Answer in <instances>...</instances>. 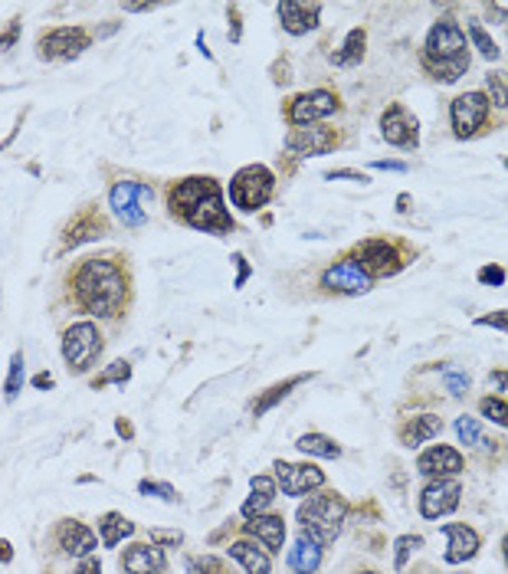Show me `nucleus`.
<instances>
[{"label":"nucleus","mask_w":508,"mask_h":574,"mask_svg":"<svg viewBox=\"0 0 508 574\" xmlns=\"http://www.w3.org/2000/svg\"><path fill=\"white\" fill-rule=\"evenodd\" d=\"M69 292L83 312L99 315V318H119L131 299L129 263L115 253L111 256H85L69 273Z\"/></svg>","instance_id":"nucleus-1"},{"label":"nucleus","mask_w":508,"mask_h":574,"mask_svg":"<svg viewBox=\"0 0 508 574\" xmlns=\"http://www.w3.org/2000/svg\"><path fill=\"white\" fill-rule=\"evenodd\" d=\"M171 217L203 233H230L233 217L223 207V191L217 177H184L167 187Z\"/></svg>","instance_id":"nucleus-2"},{"label":"nucleus","mask_w":508,"mask_h":574,"mask_svg":"<svg viewBox=\"0 0 508 574\" xmlns=\"http://www.w3.org/2000/svg\"><path fill=\"white\" fill-rule=\"evenodd\" d=\"M423 69L433 79H443V83H456L469 69V43H466V33L453 17L436 20L433 30L426 33Z\"/></svg>","instance_id":"nucleus-3"},{"label":"nucleus","mask_w":508,"mask_h":574,"mask_svg":"<svg viewBox=\"0 0 508 574\" xmlns=\"http://www.w3.org/2000/svg\"><path fill=\"white\" fill-rule=\"evenodd\" d=\"M344 519H348V502L338 492H318L299 506V525L302 535H308L318 545H332L334 538L342 535Z\"/></svg>","instance_id":"nucleus-4"},{"label":"nucleus","mask_w":508,"mask_h":574,"mask_svg":"<svg viewBox=\"0 0 508 574\" xmlns=\"http://www.w3.org/2000/svg\"><path fill=\"white\" fill-rule=\"evenodd\" d=\"M272 194H276V175L266 165L240 167L230 181V201L243 213H256L259 207H266L272 201Z\"/></svg>","instance_id":"nucleus-5"},{"label":"nucleus","mask_w":508,"mask_h":574,"mask_svg":"<svg viewBox=\"0 0 508 574\" xmlns=\"http://www.w3.org/2000/svg\"><path fill=\"white\" fill-rule=\"evenodd\" d=\"M102 348H105V342H102V332L95 322H76L63 332V358L73 374H85L93 368L99 362Z\"/></svg>","instance_id":"nucleus-6"},{"label":"nucleus","mask_w":508,"mask_h":574,"mask_svg":"<svg viewBox=\"0 0 508 574\" xmlns=\"http://www.w3.org/2000/svg\"><path fill=\"white\" fill-rule=\"evenodd\" d=\"M151 201H155V191L148 184H141V181H119L109 194L111 213L125 227H141V223L148 220Z\"/></svg>","instance_id":"nucleus-7"},{"label":"nucleus","mask_w":508,"mask_h":574,"mask_svg":"<svg viewBox=\"0 0 508 574\" xmlns=\"http://www.w3.org/2000/svg\"><path fill=\"white\" fill-rule=\"evenodd\" d=\"M338 109H342L338 95L328 93V89H315V93H302V95H292V99H289L286 121L292 129H305V125H312V121L334 115Z\"/></svg>","instance_id":"nucleus-8"},{"label":"nucleus","mask_w":508,"mask_h":574,"mask_svg":"<svg viewBox=\"0 0 508 574\" xmlns=\"http://www.w3.org/2000/svg\"><path fill=\"white\" fill-rule=\"evenodd\" d=\"M354 256H358L354 263H358L370 279L394 276V273H400L406 263L404 256H400L397 243H388V240H364L358 250H354Z\"/></svg>","instance_id":"nucleus-9"},{"label":"nucleus","mask_w":508,"mask_h":574,"mask_svg":"<svg viewBox=\"0 0 508 574\" xmlns=\"http://www.w3.org/2000/svg\"><path fill=\"white\" fill-rule=\"evenodd\" d=\"M93 33L83 27H56L49 33H40L37 49L43 59H76V56L89 49Z\"/></svg>","instance_id":"nucleus-10"},{"label":"nucleus","mask_w":508,"mask_h":574,"mask_svg":"<svg viewBox=\"0 0 508 574\" xmlns=\"http://www.w3.org/2000/svg\"><path fill=\"white\" fill-rule=\"evenodd\" d=\"M380 139L394 145V148H416L420 131H416V119L406 112V105L394 103L380 115Z\"/></svg>","instance_id":"nucleus-11"},{"label":"nucleus","mask_w":508,"mask_h":574,"mask_svg":"<svg viewBox=\"0 0 508 574\" xmlns=\"http://www.w3.org/2000/svg\"><path fill=\"white\" fill-rule=\"evenodd\" d=\"M489 95L486 93H466L459 95L453 103V129L459 139H469V135H476V131L486 125V119H489Z\"/></svg>","instance_id":"nucleus-12"},{"label":"nucleus","mask_w":508,"mask_h":574,"mask_svg":"<svg viewBox=\"0 0 508 574\" xmlns=\"http://www.w3.org/2000/svg\"><path fill=\"white\" fill-rule=\"evenodd\" d=\"M338 131L334 129H325V125H305V129H292L286 135V148L292 155H305V157H315V155H328L332 148H338Z\"/></svg>","instance_id":"nucleus-13"},{"label":"nucleus","mask_w":508,"mask_h":574,"mask_svg":"<svg viewBox=\"0 0 508 574\" xmlns=\"http://www.w3.org/2000/svg\"><path fill=\"white\" fill-rule=\"evenodd\" d=\"M370 283H374V279L354 260L334 263L332 269H325V276H322V286L328 289V292H338V296H364L370 289Z\"/></svg>","instance_id":"nucleus-14"},{"label":"nucleus","mask_w":508,"mask_h":574,"mask_svg":"<svg viewBox=\"0 0 508 574\" xmlns=\"http://www.w3.org/2000/svg\"><path fill=\"white\" fill-rule=\"evenodd\" d=\"M272 470H276V486H282L286 496H305V492L325 486V472L312 463H282L279 460Z\"/></svg>","instance_id":"nucleus-15"},{"label":"nucleus","mask_w":508,"mask_h":574,"mask_svg":"<svg viewBox=\"0 0 508 574\" xmlns=\"http://www.w3.org/2000/svg\"><path fill=\"white\" fill-rule=\"evenodd\" d=\"M462 486L456 480H433L420 492V516L423 519H440L459 506Z\"/></svg>","instance_id":"nucleus-16"},{"label":"nucleus","mask_w":508,"mask_h":574,"mask_svg":"<svg viewBox=\"0 0 508 574\" xmlns=\"http://www.w3.org/2000/svg\"><path fill=\"white\" fill-rule=\"evenodd\" d=\"M109 233V220L99 213V207H83V211L76 213L73 220L66 223V233H63V247L66 250H73V247H83L89 240H102Z\"/></svg>","instance_id":"nucleus-17"},{"label":"nucleus","mask_w":508,"mask_h":574,"mask_svg":"<svg viewBox=\"0 0 508 574\" xmlns=\"http://www.w3.org/2000/svg\"><path fill=\"white\" fill-rule=\"evenodd\" d=\"M167 568L165 548L155 545V542H135V545L125 548L121 555V571L125 574H161Z\"/></svg>","instance_id":"nucleus-18"},{"label":"nucleus","mask_w":508,"mask_h":574,"mask_svg":"<svg viewBox=\"0 0 508 574\" xmlns=\"http://www.w3.org/2000/svg\"><path fill=\"white\" fill-rule=\"evenodd\" d=\"M56 545L63 548V555L69 558H89L99 548V542H95L93 528H85L83 522L63 519L56 525Z\"/></svg>","instance_id":"nucleus-19"},{"label":"nucleus","mask_w":508,"mask_h":574,"mask_svg":"<svg viewBox=\"0 0 508 574\" xmlns=\"http://www.w3.org/2000/svg\"><path fill=\"white\" fill-rule=\"evenodd\" d=\"M416 472L420 476H430V480H446V476H456V472H462V456L459 450H453V446H430L426 453H420V460H416Z\"/></svg>","instance_id":"nucleus-20"},{"label":"nucleus","mask_w":508,"mask_h":574,"mask_svg":"<svg viewBox=\"0 0 508 574\" xmlns=\"http://www.w3.org/2000/svg\"><path fill=\"white\" fill-rule=\"evenodd\" d=\"M318 17H322V4H299V0H286V4H279L282 30L292 33V37H302V33H308V30L318 27Z\"/></svg>","instance_id":"nucleus-21"},{"label":"nucleus","mask_w":508,"mask_h":574,"mask_svg":"<svg viewBox=\"0 0 508 574\" xmlns=\"http://www.w3.org/2000/svg\"><path fill=\"white\" fill-rule=\"evenodd\" d=\"M443 535H446V561L450 565H462V561H469L476 558L479 552V535H476V528L469 525H443Z\"/></svg>","instance_id":"nucleus-22"},{"label":"nucleus","mask_w":508,"mask_h":574,"mask_svg":"<svg viewBox=\"0 0 508 574\" xmlns=\"http://www.w3.org/2000/svg\"><path fill=\"white\" fill-rule=\"evenodd\" d=\"M246 535L263 542L269 555H276V552H282V542H286V522H282V516H256V519L246 522Z\"/></svg>","instance_id":"nucleus-23"},{"label":"nucleus","mask_w":508,"mask_h":574,"mask_svg":"<svg viewBox=\"0 0 508 574\" xmlns=\"http://www.w3.org/2000/svg\"><path fill=\"white\" fill-rule=\"evenodd\" d=\"M443 434V420L436 417V414H420V417H410L404 426H400V444L404 446H420L426 444V440H433V436Z\"/></svg>","instance_id":"nucleus-24"},{"label":"nucleus","mask_w":508,"mask_h":574,"mask_svg":"<svg viewBox=\"0 0 508 574\" xmlns=\"http://www.w3.org/2000/svg\"><path fill=\"white\" fill-rule=\"evenodd\" d=\"M318 565H322V545L308 535H299V542L289 552V568L296 574H315Z\"/></svg>","instance_id":"nucleus-25"},{"label":"nucleus","mask_w":508,"mask_h":574,"mask_svg":"<svg viewBox=\"0 0 508 574\" xmlns=\"http://www.w3.org/2000/svg\"><path fill=\"white\" fill-rule=\"evenodd\" d=\"M253 496L246 502H243V516L246 519H256V516H263V512L269 509V502L276 499V480L272 476H253Z\"/></svg>","instance_id":"nucleus-26"},{"label":"nucleus","mask_w":508,"mask_h":574,"mask_svg":"<svg viewBox=\"0 0 508 574\" xmlns=\"http://www.w3.org/2000/svg\"><path fill=\"white\" fill-rule=\"evenodd\" d=\"M230 558H236L243 568H246V574H269V555L266 552H259L253 542H246V538H240V542H233L230 545Z\"/></svg>","instance_id":"nucleus-27"},{"label":"nucleus","mask_w":508,"mask_h":574,"mask_svg":"<svg viewBox=\"0 0 508 574\" xmlns=\"http://www.w3.org/2000/svg\"><path fill=\"white\" fill-rule=\"evenodd\" d=\"M99 532H102V545L115 548L121 538L135 535V522H129L121 512H105V516L99 519Z\"/></svg>","instance_id":"nucleus-28"},{"label":"nucleus","mask_w":508,"mask_h":574,"mask_svg":"<svg viewBox=\"0 0 508 574\" xmlns=\"http://www.w3.org/2000/svg\"><path fill=\"white\" fill-rule=\"evenodd\" d=\"M296 446L302 450V453L322 456V460H338V456H342V446L334 444L332 436H325V434H302Z\"/></svg>","instance_id":"nucleus-29"},{"label":"nucleus","mask_w":508,"mask_h":574,"mask_svg":"<svg viewBox=\"0 0 508 574\" xmlns=\"http://www.w3.org/2000/svg\"><path fill=\"white\" fill-rule=\"evenodd\" d=\"M364 47H368V33H364V27H354L344 37L342 53H334V66H358L364 59Z\"/></svg>","instance_id":"nucleus-30"},{"label":"nucleus","mask_w":508,"mask_h":574,"mask_svg":"<svg viewBox=\"0 0 508 574\" xmlns=\"http://www.w3.org/2000/svg\"><path fill=\"white\" fill-rule=\"evenodd\" d=\"M302 381H308V374H296V378H289V381H282V384H272V388L266 390V394H263V398L256 400V404H253V414H256V417H263V414H266V410H272L279 404V400L286 398L289 390L292 388H299V384H302Z\"/></svg>","instance_id":"nucleus-31"},{"label":"nucleus","mask_w":508,"mask_h":574,"mask_svg":"<svg viewBox=\"0 0 508 574\" xmlns=\"http://www.w3.org/2000/svg\"><path fill=\"white\" fill-rule=\"evenodd\" d=\"M486 93H489V103H495L499 109H508V73H489L486 76Z\"/></svg>","instance_id":"nucleus-32"},{"label":"nucleus","mask_w":508,"mask_h":574,"mask_svg":"<svg viewBox=\"0 0 508 574\" xmlns=\"http://www.w3.org/2000/svg\"><path fill=\"white\" fill-rule=\"evenodd\" d=\"M131 378V364L129 362H111L109 368L102 371L99 378H93V388H105V384H125Z\"/></svg>","instance_id":"nucleus-33"},{"label":"nucleus","mask_w":508,"mask_h":574,"mask_svg":"<svg viewBox=\"0 0 508 574\" xmlns=\"http://www.w3.org/2000/svg\"><path fill=\"white\" fill-rule=\"evenodd\" d=\"M469 37H472V43H476V49H479L486 59H499V47H495V40L482 30L479 20H469Z\"/></svg>","instance_id":"nucleus-34"},{"label":"nucleus","mask_w":508,"mask_h":574,"mask_svg":"<svg viewBox=\"0 0 508 574\" xmlns=\"http://www.w3.org/2000/svg\"><path fill=\"white\" fill-rule=\"evenodd\" d=\"M479 410H482V417L492 420V424L508 426V404L502 398H482Z\"/></svg>","instance_id":"nucleus-35"},{"label":"nucleus","mask_w":508,"mask_h":574,"mask_svg":"<svg viewBox=\"0 0 508 574\" xmlns=\"http://www.w3.org/2000/svg\"><path fill=\"white\" fill-rule=\"evenodd\" d=\"M20 384H23V354L13 352V358H10V374H7V384H4V394H7V400H13L20 394Z\"/></svg>","instance_id":"nucleus-36"},{"label":"nucleus","mask_w":508,"mask_h":574,"mask_svg":"<svg viewBox=\"0 0 508 574\" xmlns=\"http://www.w3.org/2000/svg\"><path fill=\"white\" fill-rule=\"evenodd\" d=\"M456 434H459V440L466 446H479L482 444V430H479V420H476V417H466V414H462V417L456 420Z\"/></svg>","instance_id":"nucleus-37"},{"label":"nucleus","mask_w":508,"mask_h":574,"mask_svg":"<svg viewBox=\"0 0 508 574\" xmlns=\"http://www.w3.org/2000/svg\"><path fill=\"white\" fill-rule=\"evenodd\" d=\"M187 574H230V571H227V565H223L220 558L203 555V558H191V561H187Z\"/></svg>","instance_id":"nucleus-38"},{"label":"nucleus","mask_w":508,"mask_h":574,"mask_svg":"<svg viewBox=\"0 0 508 574\" xmlns=\"http://www.w3.org/2000/svg\"><path fill=\"white\" fill-rule=\"evenodd\" d=\"M394 548H397V555H394V568H397V571H404L410 552L423 548V538H420V535H404V538H397V545H394Z\"/></svg>","instance_id":"nucleus-39"},{"label":"nucleus","mask_w":508,"mask_h":574,"mask_svg":"<svg viewBox=\"0 0 508 574\" xmlns=\"http://www.w3.org/2000/svg\"><path fill=\"white\" fill-rule=\"evenodd\" d=\"M138 492H141V496H157V499H165V502H177V499H181L174 486H167V482L141 480V482H138Z\"/></svg>","instance_id":"nucleus-40"},{"label":"nucleus","mask_w":508,"mask_h":574,"mask_svg":"<svg viewBox=\"0 0 508 574\" xmlns=\"http://www.w3.org/2000/svg\"><path fill=\"white\" fill-rule=\"evenodd\" d=\"M443 384L453 398H462V394L469 390V374H466V371H456V368H443Z\"/></svg>","instance_id":"nucleus-41"},{"label":"nucleus","mask_w":508,"mask_h":574,"mask_svg":"<svg viewBox=\"0 0 508 574\" xmlns=\"http://www.w3.org/2000/svg\"><path fill=\"white\" fill-rule=\"evenodd\" d=\"M148 538L155 545H184V532H177V528H151Z\"/></svg>","instance_id":"nucleus-42"},{"label":"nucleus","mask_w":508,"mask_h":574,"mask_svg":"<svg viewBox=\"0 0 508 574\" xmlns=\"http://www.w3.org/2000/svg\"><path fill=\"white\" fill-rule=\"evenodd\" d=\"M476 325H482V328H502V332H508V309H502V312H492V315H479V318H476Z\"/></svg>","instance_id":"nucleus-43"},{"label":"nucleus","mask_w":508,"mask_h":574,"mask_svg":"<svg viewBox=\"0 0 508 574\" xmlns=\"http://www.w3.org/2000/svg\"><path fill=\"white\" fill-rule=\"evenodd\" d=\"M479 283H486V286H502V283H505V269L502 266H482Z\"/></svg>","instance_id":"nucleus-44"},{"label":"nucleus","mask_w":508,"mask_h":574,"mask_svg":"<svg viewBox=\"0 0 508 574\" xmlns=\"http://www.w3.org/2000/svg\"><path fill=\"white\" fill-rule=\"evenodd\" d=\"M342 177H348V181H361V184H368V175H361V171H352V167L332 171V175H328V181H342Z\"/></svg>","instance_id":"nucleus-45"},{"label":"nucleus","mask_w":508,"mask_h":574,"mask_svg":"<svg viewBox=\"0 0 508 574\" xmlns=\"http://www.w3.org/2000/svg\"><path fill=\"white\" fill-rule=\"evenodd\" d=\"M17 37H20V20H10V30H7V33H0V49L13 47V43H17Z\"/></svg>","instance_id":"nucleus-46"},{"label":"nucleus","mask_w":508,"mask_h":574,"mask_svg":"<svg viewBox=\"0 0 508 574\" xmlns=\"http://www.w3.org/2000/svg\"><path fill=\"white\" fill-rule=\"evenodd\" d=\"M233 260H236V289H240L243 283L250 279V263H246V256H243V253H236Z\"/></svg>","instance_id":"nucleus-47"},{"label":"nucleus","mask_w":508,"mask_h":574,"mask_svg":"<svg viewBox=\"0 0 508 574\" xmlns=\"http://www.w3.org/2000/svg\"><path fill=\"white\" fill-rule=\"evenodd\" d=\"M73 574H102V565H99V558H83V561H79V568H76Z\"/></svg>","instance_id":"nucleus-48"},{"label":"nucleus","mask_w":508,"mask_h":574,"mask_svg":"<svg viewBox=\"0 0 508 574\" xmlns=\"http://www.w3.org/2000/svg\"><path fill=\"white\" fill-rule=\"evenodd\" d=\"M227 17H230V23H233L230 40H233V43H240V7H230V10H227Z\"/></svg>","instance_id":"nucleus-49"},{"label":"nucleus","mask_w":508,"mask_h":574,"mask_svg":"<svg viewBox=\"0 0 508 574\" xmlns=\"http://www.w3.org/2000/svg\"><path fill=\"white\" fill-rule=\"evenodd\" d=\"M374 167L378 171H406L404 161H374Z\"/></svg>","instance_id":"nucleus-50"},{"label":"nucleus","mask_w":508,"mask_h":574,"mask_svg":"<svg viewBox=\"0 0 508 574\" xmlns=\"http://www.w3.org/2000/svg\"><path fill=\"white\" fill-rule=\"evenodd\" d=\"M33 388H40V390L53 388V374H49V371H43V374H37V378H33Z\"/></svg>","instance_id":"nucleus-51"},{"label":"nucleus","mask_w":508,"mask_h":574,"mask_svg":"<svg viewBox=\"0 0 508 574\" xmlns=\"http://www.w3.org/2000/svg\"><path fill=\"white\" fill-rule=\"evenodd\" d=\"M10 558H13V548H10V542H7V538H0V561H4V565H7Z\"/></svg>","instance_id":"nucleus-52"},{"label":"nucleus","mask_w":508,"mask_h":574,"mask_svg":"<svg viewBox=\"0 0 508 574\" xmlns=\"http://www.w3.org/2000/svg\"><path fill=\"white\" fill-rule=\"evenodd\" d=\"M492 384L495 388H508V371H492Z\"/></svg>","instance_id":"nucleus-53"},{"label":"nucleus","mask_w":508,"mask_h":574,"mask_svg":"<svg viewBox=\"0 0 508 574\" xmlns=\"http://www.w3.org/2000/svg\"><path fill=\"white\" fill-rule=\"evenodd\" d=\"M115 430H119V434L121 436H131V434H135V430H131V424H129V420H115Z\"/></svg>","instance_id":"nucleus-54"},{"label":"nucleus","mask_w":508,"mask_h":574,"mask_svg":"<svg viewBox=\"0 0 508 574\" xmlns=\"http://www.w3.org/2000/svg\"><path fill=\"white\" fill-rule=\"evenodd\" d=\"M502 548H505V561H508V538H505V545H502Z\"/></svg>","instance_id":"nucleus-55"},{"label":"nucleus","mask_w":508,"mask_h":574,"mask_svg":"<svg viewBox=\"0 0 508 574\" xmlns=\"http://www.w3.org/2000/svg\"><path fill=\"white\" fill-rule=\"evenodd\" d=\"M358 574H380V571H358Z\"/></svg>","instance_id":"nucleus-56"},{"label":"nucleus","mask_w":508,"mask_h":574,"mask_svg":"<svg viewBox=\"0 0 508 574\" xmlns=\"http://www.w3.org/2000/svg\"><path fill=\"white\" fill-rule=\"evenodd\" d=\"M505 165H508V161H505Z\"/></svg>","instance_id":"nucleus-57"}]
</instances>
